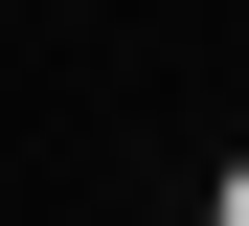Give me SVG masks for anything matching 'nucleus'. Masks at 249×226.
I'll return each instance as SVG.
<instances>
[{
  "mask_svg": "<svg viewBox=\"0 0 249 226\" xmlns=\"http://www.w3.org/2000/svg\"><path fill=\"white\" fill-rule=\"evenodd\" d=\"M227 226H249V158H227Z\"/></svg>",
  "mask_w": 249,
  "mask_h": 226,
  "instance_id": "1",
  "label": "nucleus"
}]
</instances>
